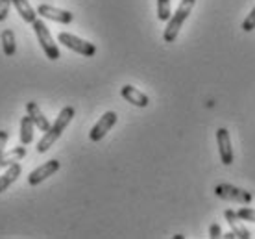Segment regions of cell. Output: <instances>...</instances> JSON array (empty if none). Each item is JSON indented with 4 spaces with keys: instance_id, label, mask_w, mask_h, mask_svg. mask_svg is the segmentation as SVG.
Returning <instances> with one entry per match:
<instances>
[{
    "instance_id": "30bf717a",
    "label": "cell",
    "mask_w": 255,
    "mask_h": 239,
    "mask_svg": "<svg viewBox=\"0 0 255 239\" xmlns=\"http://www.w3.org/2000/svg\"><path fill=\"white\" fill-rule=\"evenodd\" d=\"M224 217H226L228 225L231 227V232L235 234L237 239H250L252 238L250 230L243 225V219L237 215V212H233V210H226V212H224Z\"/></svg>"
},
{
    "instance_id": "ffe728a7",
    "label": "cell",
    "mask_w": 255,
    "mask_h": 239,
    "mask_svg": "<svg viewBox=\"0 0 255 239\" xmlns=\"http://www.w3.org/2000/svg\"><path fill=\"white\" fill-rule=\"evenodd\" d=\"M255 28V7L250 11V15L244 19V22H243V30L244 32H252Z\"/></svg>"
},
{
    "instance_id": "cb8c5ba5",
    "label": "cell",
    "mask_w": 255,
    "mask_h": 239,
    "mask_svg": "<svg viewBox=\"0 0 255 239\" xmlns=\"http://www.w3.org/2000/svg\"><path fill=\"white\" fill-rule=\"evenodd\" d=\"M222 238H228V239H233V238H235V234H233V232H228V234H226V236H224V234H222Z\"/></svg>"
},
{
    "instance_id": "6da1fadb",
    "label": "cell",
    "mask_w": 255,
    "mask_h": 239,
    "mask_svg": "<svg viewBox=\"0 0 255 239\" xmlns=\"http://www.w3.org/2000/svg\"><path fill=\"white\" fill-rule=\"evenodd\" d=\"M74 115H76V111H74V108H72V106H65L63 110L59 111L56 123L46 130L45 134H43V139L37 143V152H39V154L46 152V150L50 149L54 143L58 141L59 137H61V134H63V130L67 128V126L70 124V121L74 119Z\"/></svg>"
},
{
    "instance_id": "d4e9b609",
    "label": "cell",
    "mask_w": 255,
    "mask_h": 239,
    "mask_svg": "<svg viewBox=\"0 0 255 239\" xmlns=\"http://www.w3.org/2000/svg\"><path fill=\"white\" fill-rule=\"evenodd\" d=\"M2 169H4V167H2V163H0V171H2Z\"/></svg>"
},
{
    "instance_id": "5b68a950",
    "label": "cell",
    "mask_w": 255,
    "mask_h": 239,
    "mask_svg": "<svg viewBox=\"0 0 255 239\" xmlns=\"http://www.w3.org/2000/svg\"><path fill=\"white\" fill-rule=\"evenodd\" d=\"M215 195L222 201L239 202V204H250L252 202V193L246 189H241L233 184H218L215 188Z\"/></svg>"
},
{
    "instance_id": "e0dca14e",
    "label": "cell",
    "mask_w": 255,
    "mask_h": 239,
    "mask_svg": "<svg viewBox=\"0 0 255 239\" xmlns=\"http://www.w3.org/2000/svg\"><path fill=\"white\" fill-rule=\"evenodd\" d=\"M24 156H26L24 147H15V149L7 150V152H4V154L0 156V163H2V167H7V165H11L15 162H20Z\"/></svg>"
},
{
    "instance_id": "603a6c76",
    "label": "cell",
    "mask_w": 255,
    "mask_h": 239,
    "mask_svg": "<svg viewBox=\"0 0 255 239\" xmlns=\"http://www.w3.org/2000/svg\"><path fill=\"white\" fill-rule=\"evenodd\" d=\"M7 143V132L6 130H0V156L4 154V147Z\"/></svg>"
},
{
    "instance_id": "5bb4252c",
    "label": "cell",
    "mask_w": 255,
    "mask_h": 239,
    "mask_svg": "<svg viewBox=\"0 0 255 239\" xmlns=\"http://www.w3.org/2000/svg\"><path fill=\"white\" fill-rule=\"evenodd\" d=\"M11 4H13V7L17 9V13L22 17V20H26V22H30V24H32L33 20L37 19V11L30 6V2H28V0H11Z\"/></svg>"
},
{
    "instance_id": "8fae6325",
    "label": "cell",
    "mask_w": 255,
    "mask_h": 239,
    "mask_svg": "<svg viewBox=\"0 0 255 239\" xmlns=\"http://www.w3.org/2000/svg\"><path fill=\"white\" fill-rule=\"evenodd\" d=\"M121 95L126 102L133 104V106H137V108H146L148 104H150V98H148L142 91L133 87V85H124V87L121 89Z\"/></svg>"
},
{
    "instance_id": "4fadbf2b",
    "label": "cell",
    "mask_w": 255,
    "mask_h": 239,
    "mask_svg": "<svg viewBox=\"0 0 255 239\" xmlns=\"http://www.w3.org/2000/svg\"><path fill=\"white\" fill-rule=\"evenodd\" d=\"M20 171H22V167H20L19 163L15 162L11 163V165H7V169L0 175V193H4L9 186H11L13 182L17 180L20 176Z\"/></svg>"
},
{
    "instance_id": "3957f363",
    "label": "cell",
    "mask_w": 255,
    "mask_h": 239,
    "mask_svg": "<svg viewBox=\"0 0 255 239\" xmlns=\"http://www.w3.org/2000/svg\"><path fill=\"white\" fill-rule=\"evenodd\" d=\"M32 26H33V32H35V35H37L39 45H41V48H43V52H45L46 58L50 59V61H56V59L61 58L59 48H58V43H56V41H54V37H52L48 26H46L43 20H39V19L33 20Z\"/></svg>"
},
{
    "instance_id": "d6986e66",
    "label": "cell",
    "mask_w": 255,
    "mask_h": 239,
    "mask_svg": "<svg viewBox=\"0 0 255 239\" xmlns=\"http://www.w3.org/2000/svg\"><path fill=\"white\" fill-rule=\"evenodd\" d=\"M237 215L243 221H250V223H255V210L254 208H241Z\"/></svg>"
},
{
    "instance_id": "ac0fdd59",
    "label": "cell",
    "mask_w": 255,
    "mask_h": 239,
    "mask_svg": "<svg viewBox=\"0 0 255 239\" xmlns=\"http://www.w3.org/2000/svg\"><path fill=\"white\" fill-rule=\"evenodd\" d=\"M172 15V9H170V0H157V19L166 22Z\"/></svg>"
},
{
    "instance_id": "7402d4cb",
    "label": "cell",
    "mask_w": 255,
    "mask_h": 239,
    "mask_svg": "<svg viewBox=\"0 0 255 239\" xmlns=\"http://www.w3.org/2000/svg\"><path fill=\"white\" fill-rule=\"evenodd\" d=\"M209 238L211 239H218V238H222V228H220V225H211L209 228Z\"/></svg>"
},
{
    "instance_id": "2e32d148",
    "label": "cell",
    "mask_w": 255,
    "mask_h": 239,
    "mask_svg": "<svg viewBox=\"0 0 255 239\" xmlns=\"http://www.w3.org/2000/svg\"><path fill=\"white\" fill-rule=\"evenodd\" d=\"M33 121L32 117L26 113V117H22V121H20V143L22 145H30L33 141Z\"/></svg>"
},
{
    "instance_id": "7c38bea8",
    "label": "cell",
    "mask_w": 255,
    "mask_h": 239,
    "mask_svg": "<svg viewBox=\"0 0 255 239\" xmlns=\"http://www.w3.org/2000/svg\"><path fill=\"white\" fill-rule=\"evenodd\" d=\"M26 113L32 117L33 124H35L41 132H46V130L50 128V123H48V119L45 117V113H43V111H41V108L37 106V102H28V104H26Z\"/></svg>"
},
{
    "instance_id": "8992f818",
    "label": "cell",
    "mask_w": 255,
    "mask_h": 239,
    "mask_svg": "<svg viewBox=\"0 0 255 239\" xmlns=\"http://www.w3.org/2000/svg\"><path fill=\"white\" fill-rule=\"evenodd\" d=\"M115 124H117V113L115 111H106V113L98 119V123L91 128L89 139L91 141H95V143L102 141L104 137H106V134H108L109 130L113 128Z\"/></svg>"
},
{
    "instance_id": "52a82bcc",
    "label": "cell",
    "mask_w": 255,
    "mask_h": 239,
    "mask_svg": "<svg viewBox=\"0 0 255 239\" xmlns=\"http://www.w3.org/2000/svg\"><path fill=\"white\" fill-rule=\"evenodd\" d=\"M61 167V163L58 160H50V162L43 163L41 167H37L35 171H32L30 175H28V186H39L43 180H46L48 176L56 175Z\"/></svg>"
},
{
    "instance_id": "7a4b0ae2",
    "label": "cell",
    "mask_w": 255,
    "mask_h": 239,
    "mask_svg": "<svg viewBox=\"0 0 255 239\" xmlns=\"http://www.w3.org/2000/svg\"><path fill=\"white\" fill-rule=\"evenodd\" d=\"M194 6H196V0H181V2H179L176 13H172L170 19L166 20V28H165V33H163L165 43H174V41H176L179 30H181V26L189 19V15L192 13Z\"/></svg>"
},
{
    "instance_id": "9c48e42d",
    "label": "cell",
    "mask_w": 255,
    "mask_h": 239,
    "mask_svg": "<svg viewBox=\"0 0 255 239\" xmlns=\"http://www.w3.org/2000/svg\"><path fill=\"white\" fill-rule=\"evenodd\" d=\"M217 143H218V152H220L222 163L224 165H231L233 163V149H231L230 132L226 128L217 130Z\"/></svg>"
},
{
    "instance_id": "44dd1931",
    "label": "cell",
    "mask_w": 255,
    "mask_h": 239,
    "mask_svg": "<svg viewBox=\"0 0 255 239\" xmlns=\"http://www.w3.org/2000/svg\"><path fill=\"white\" fill-rule=\"evenodd\" d=\"M9 6H11V0H0V22H4L7 19Z\"/></svg>"
},
{
    "instance_id": "9a60e30c",
    "label": "cell",
    "mask_w": 255,
    "mask_h": 239,
    "mask_svg": "<svg viewBox=\"0 0 255 239\" xmlns=\"http://www.w3.org/2000/svg\"><path fill=\"white\" fill-rule=\"evenodd\" d=\"M0 39H2V50L6 56H13L17 52V43H15V33H13L11 28H6L0 33Z\"/></svg>"
},
{
    "instance_id": "ba28073f",
    "label": "cell",
    "mask_w": 255,
    "mask_h": 239,
    "mask_svg": "<svg viewBox=\"0 0 255 239\" xmlns=\"http://www.w3.org/2000/svg\"><path fill=\"white\" fill-rule=\"evenodd\" d=\"M35 11H37V15H41L43 19L56 20V22H59V24H70L72 19H74L70 11H67V9H59V7H54V6H48V4H41Z\"/></svg>"
},
{
    "instance_id": "277c9868",
    "label": "cell",
    "mask_w": 255,
    "mask_h": 239,
    "mask_svg": "<svg viewBox=\"0 0 255 239\" xmlns=\"http://www.w3.org/2000/svg\"><path fill=\"white\" fill-rule=\"evenodd\" d=\"M58 41L61 43L63 46H67L69 50H74L78 54H82L85 58H93L96 54V46L89 41H85V39L78 37V35H72L69 32H61L58 35Z\"/></svg>"
}]
</instances>
